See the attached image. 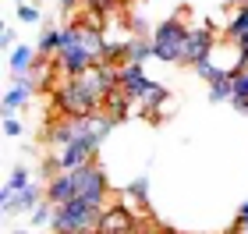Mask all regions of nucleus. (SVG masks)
Masks as SVG:
<instances>
[{
    "label": "nucleus",
    "instance_id": "obj_1",
    "mask_svg": "<svg viewBox=\"0 0 248 234\" xmlns=\"http://www.w3.org/2000/svg\"><path fill=\"white\" fill-rule=\"evenodd\" d=\"M99 220H103V206H93L85 199H71L64 206H53V220L50 231L53 234H82V231H96Z\"/></svg>",
    "mask_w": 248,
    "mask_h": 234
},
{
    "label": "nucleus",
    "instance_id": "obj_2",
    "mask_svg": "<svg viewBox=\"0 0 248 234\" xmlns=\"http://www.w3.org/2000/svg\"><path fill=\"white\" fill-rule=\"evenodd\" d=\"M53 107L61 110V117H93L103 103L85 89L82 78H64V85L53 93Z\"/></svg>",
    "mask_w": 248,
    "mask_h": 234
},
{
    "label": "nucleus",
    "instance_id": "obj_3",
    "mask_svg": "<svg viewBox=\"0 0 248 234\" xmlns=\"http://www.w3.org/2000/svg\"><path fill=\"white\" fill-rule=\"evenodd\" d=\"M185 39H188V29H185V21L181 15H174V18H167L160 29L153 32V57L156 61H170V64H181L185 61Z\"/></svg>",
    "mask_w": 248,
    "mask_h": 234
},
{
    "label": "nucleus",
    "instance_id": "obj_4",
    "mask_svg": "<svg viewBox=\"0 0 248 234\" xmlns=\"http://www.w3.org/2000/svg\"><path fill=\"white\" fill-rule=\"evenodd\" d=\"M71 177H75V195L78 199H85V203L107 209V174H103V167H99V160L75 167Z\"/></svg>",
    "mask_w": 248,
    "mask_h": 234
},
{
    "label": "nucleus",
    "instance_id": "obj_5",
    "mask_svg": "<svg viewBox=\"0 0 248 234\" xmlns=\"http://www.w3.org/2000/svg\"><path fill=\"white\" fill-rule=\"evenodd\" d=\"M82 82H85L89 93H93L99 103H103L110 93H117V89H121V68H117V64L99 61V64H93V68L82 75Z\"/></svg>",
    "mask_w": 248,
    "mask_h": 234
},
{
    "label": "nucleus",
    "instance_id": "obj_6",
    "mask_svg": "<svg viewBox=\"0 0 248 234\" xmlns=\"http://www.w3.org/2000/svg\"><path fill=\"white\" fill-rule=\"evenodd\" d=\"M57 64H61V75H67V78H82L89 68H93V64H99V57L85 47L82 39H78V43H71V47L57 50Z\"/></svg>",
    "mask_w": 248,
    "mask_h": 234
},
{
    "label": "nucleus",
    "instance_id": "obj_7",
    "mask_svg": "<svg viewBox=\"0 0 248 234\" xmlns=\"http://www.w3.org/2000/svg\"><path fill=\"white\" fill-rule=\"evenodd\" d=\"M96 156H99V139L93 131H85V135H78L75 142H67L61 149V167L64 171H75V167H82V163H93Z\"/></svg>",
    "mask_w": 248,
    "mask_h": 234
},
{
    "label": "nucleus",
    "instance_id": "obj_8",
    "mask_svg": "<svg viewBox=\"0 0 248 234\" xmlns=\"http://www.w3.org/2000/svg\"><path fill=\"white\" fill-rule=\"evenodd\" d=\"M96 231H110V234H142L139 231V217L131 213V206L114 203L110 209H103V220H99Z\"/></svg>",
    "mask_w": 248,
    "mask_h": 234
},
{
    "label": "nucleus",
    "instance_id": "obj_9",
    "mask_svg": "<svg viewBox=\"0 0 248 234\" xmlns=\"http://www.w3.org/2000/svg\"><path fill=\"white\" fill-rule=\"evenodd\" d=\"M209 50H213V29H209V25L188 29V39H185V61H181V64H191V68H195L199 61H209Z\"/></svg>",
    "mask_w": 248,
    "mask_h": 234
},
{
    "label": "nucleus",
    "instance_id": "obj_10",
    "mask_svg": "<svg viewBox=\"0 0 248 234\" xmlns=\"http://www.w3.org/2000/svg\"><path fill=\"white\" fill-rule=\"evenodd\" d=\"M121 89L135 99V103H145V99L153 96L156 82H149V78L142 75V64H124L121 68Z\"/></svg>",
    "mask_w": 248,
    "mask_h": 234
},
{
    "label": "nucleus",
    "instance_id": "obj_11",
    "mask_svg": "<svg viewBox=\"0 0 248 234\" xmlns=\"http://www.w3.org/2000/svg\"><path fill=\"white\" fill-rule=\"evenodd\" d=\"M71 199H75V177H71V171L53 174L46 181V203L50 206H64V203H71Z\"/></svg>",
    "mask_w": 248,
    "mask_h": 234
},
{
    "label": "nucleus",
    "instance_id": "obj_12",
    "mask_svg": "<svg viewBox=\"0 0 248 234\" xmlns=\"http://www.w3.org/2000/svg\"><path fill=\"white\" fill-rule=\"evenodd\" d=\"M36 64H39V50L36 47H15V50H11V75L29 78Z\"/></svg>",
    "mask_w": 248,
    "mask_h": 234
},
{
    "label": "nucleus",
    "instance_id": "obj_13",
    "mask_svg": "<svg viewBox=\"0 0 248 234\" xmlns=\"http://www.w3.org/2000/svg\"><path fill=\"white\" fill-rule=\"evenodd\" d=\"M131 103H135V99H131L128 93H124V89H117V93H110V96L103 99V107H99V110H103V114H107V117L117 125V121H124V117H128Z\"/></svg>",
    "mask_w": 248,
    "mask_h": 234
},
{
    "label": "nucleus",
    "instance_id": "obj_14",
    "mask_svg": "<svg viewBox=\"0 0 248 234\" xmlns=\"http://www.w3.org/2000/svg\"><path fill=\"white\" fill-rule=\"evenodd\" d=\"M145 57H153V39L149 36H131L124 47V64H142Z\"/></svg>",
    "mask_w": 248,
    "mask_h": 234
},
{
    "label": "nucleus",
    "instance_id": "obj_15",
    "mask_svg": "<svg viewBox=\"0 0 248 234\" xmlns=\"http://www.w3.org/2000/svg\"><path fill=\"white\" fill-rule=\"evenodd\" d=\"M32 89H36V85H32V78H21L18 85H11V89H7V93H4V110H7V114H11V110H18V107H25V103H29Z\"/></svg>",
    "mask_w": 248,
    "mask_h": 234
},
{
    "label": "nucleus",
    "instance_id": "obj_16",
    "mask_svg": "<svg viewBox=\"0 0 248 234\" xmlns=\"http://www.w3.org/2000/svg\"><path fill=\"white\" fill-rule=\"evenodd\" d=\"M227 39L238 43V47H248V4H241L238 11H234V18L227 25Z\"/></svg>",
    "mask_w": 248,
    "mask_h": 234
},
{
    "label": "nucleus",
    "instance_id": "obj_17",
    "mask_svg": "<svg viewBox=\"0 0 248 234\" xmlns=\"http://www.w3.org/2000/svg\"><path fill=\"white\" fill-rule=\"evenodd\" d=\"M53 71H61V64L57 61H50V57H39V64L32 68V85L36 89H53Z\"/></svg>",
    "mask_w": 248,
    "mask_h": 234
},
{
    "label": "nucleus",
    "instance_id": "obj_18",
    "mask_svg": "<svg viewBox=\"0 0 248 234\" xmlns=\"http://www.w3.org/2000/svg\"><path fill=\"white\" fill-rule=\"evenodd\" d=\"M39 206V188L36 185H29V188H21V192H15V199L4 206V213H25V209H36Z\"/></svg>",
    "mask_w": 248,
    "mask_h": 234
},
{
    "label": "nucleus",
    "instance_id": "obj_19",
    "mask_svg": "<svg viewBox=\"0 0 248 234\" xmlns=\"http://www.w3.org/2000/svg\"><path fill=\"white\" fill-rule=\"evenodd\" d=\"M209 99L213 103H223V99H234V75L227 71L223 78H217V82L209 85Z\"/></svg>",
    "mask_w": 248,
    "mask_h": 234
},
{
    "label": "nucleus",
    "instance_id": "obj_20",
    "mask_svg": "<svg viewBox=\"0 0 248 234\" xmlns=\"http://www.w3.org/2000/svg\"><path fill=\"white\" fill-rule=\"evenodd\" d=\"M36 50H39V57H50L53 50H61V29L50 25V29L39 36V47H36Z\"/></svg>",
    "mask_w": 248,
    "mask_h": 234
},
{
    "label": "nucleus",
    "instance_id": "obj_21",
    "mask_svg": "<svg viewBox=\"0 0 248 234\" xmlns=\"http://www.w3.org/2000/svg\"><path fill=\"white\" fill-rule=\"evenodd\" d=\"M195 75H199V78H206V82L213 85V82H217V78H223L227 71H223V68H217V64H213V61H199V64H195Z\"/></svg>",
    "mask_w": 248,
    "mask_h": 234
},
{
    "label": "nucleus",
    "instance_id": "obj_22",
    "mask_svg": "<svg viewBox=\"0 0 248 234\" xmlns=\"http://www.w3.org/2000/svg\"><path fill=\"white\" fill-rule=\"evenodd\" d=\"M7 185L15 188V192H21V188H29V185H32V177H29L25 167H15V171H11V177H7Z\"/></svg>",
    "mask_w": 248,
    "mask_h": 234
},
{
    "label": "nucleus",
    "instance_id": "obj_23",
    "mask_svg": "<svg viewBox=\"0 0 248 234\" xmlns=\"http://www.w3.org/2000/svg\"><path fill=\"white\" fill-rule=\"evenodd\" d=\"M50 220H53V206L50 203H39L36 209H32V224L43 227V224H50Z\"/></svg>",
    "mask_w": 248,
    "mask_h": 234
},
{
    "label": "nucleus",
    "instance_id": "obj_24",
    "mask_svg": "<svg viewBox=\"0 0 248 234\" xmlns=\"http://www.w3.org/2000/svg\"><path fill=\"white\" fill-rule=\"evenodd\" d=\"M145 192H149V181H145V177H139V181L128 185V195L139 199V206H145Z\"/></svg>",
    "mask_w": 248,
    "mask_h": 234
},
{
    "label": "nucleus",
    "instance_id": "obj_25",
    "mask_svg": "<svg viewBox=\"0 0 248 234\" xmlns=\"http://www.w3.org/2000/svg\"><path fill=\"white\" fill-rule=\"evenodd\" d=\"M234 75V96H245L248 99V68L245 71H231Z\"/></svg>",
    "mask_w": 248,
    "mask_h": 234
},
{
    "label": "nucleus",
    "instance_id": "obj_26",
    "mask_svg": "<svg viewBox=\"0 0 248 234\" xmlns=\"http://www.w3.org/2000/svg\"><path fill=\"white\" fill-rule=\"evenodd\" d=\"M124 4V0H85V7H93V11H103V15H107V11H117Z\"/></svg>",
    "mask_w": 248,
    "mask_h": 234
},
{
    "label": "nucleus",
    "instance_id": "obj_27",
    "mask_svg": "<svg viewBox=\"0 0 248 234\" xmlns=\"http://www.w3.org/2000/svg\"><path fill=\"white\" fill-rule=\"evenodd\" d=\"M4 135H11V139H15V135H21V121L7 117V121H4Z\"/></svg>",
    "mask_w": 248,
    "mask_h": 234
},
{
    "label": "nucleus",
    "instance_id": "obj_28",
    "mask_svg": "<svg viewBox=\"0 0 248 234\" xmlns=\"http://www.w3.org/2000/svg\"><path fill=\"white\" fill-rule=\"evenodd\" d=\"M18 18H21V21H39V11H36V7H25V4H21V7H18Z\"/></svg>",
    "mask_w": 248,
    "mask_h": 234
},
{
    "label": "nucleus",
    "instance_id": "obj_29",
    "mask_svg": "<svg viewBox=\"0 0 248 234\" xmlns=\"http://www.w3.org/2000/svg\"><path fill=\"white\" fill-rule=\"evenodd\" d=\"M248 68V47H241V53H238V64H234V71H245Z\"/></svg>",
    "mask_w": 248,
    "mask_h": 234
},
{
    "label": "nucleus",
    "instance_id": "obj_30",
    "mask_svg": "<svg viewBox=\"0 0 248 234\" xmlns=\"http://www.w3.org/2000/svg\"><path fill=\"white\" fill-rule=\"evenodd\" d=\"M231 103H234V110H238V114H248V99H245V96H234Z\"/></svg>",
    "mask_w": 248,
    "mask_h": 234
},
{
    "label": "nucleus",
    "instance_id": "obj_31",
    "mask_svg": "<svg viewBox=\"0 0 248 234\" xmlns=\"http://www.w3.org/2000/svg\"><path fill=\"white\" fill-rule=\"evenodd\" d=\"M234 220H238V224H248V203L238 206V217H234Z\"/></svg>",
    "mask_w": 248,
    "mask_h": 234
},
{
    "label": "nucleus",
    "instance_id": "obj_32",
    "mask_svg": "<svg viewBox=\"0 0 248 234\" xmlns=\"http://www.w3.org/2000/svg\"><path fill=\"white\" fill-rule=\"evenodd\" d=\"M227 234H248V224H238V220H234V227H231Z\"/></svg>",
    "mask_w": 248,
    "mask_h": 234
},
{
    "label": "nucleus",
    "instance_id": "obj_33",
    "mask_svg": "<svg viewBox=\"0 0 248 234\" xmlns=\"http://www.w3.org/2000/svg\"><path fill=\"white\" fill-rule=\"evenodd\" d=\"M0 43H4V47H11V43H15V32H11V29H4V36H0Z\"/></svg>",
    "mask_w": 248,
    "mask_h": 234
},
{
    "label": "nucleus",
    "instance_id": "obj_34",
    "mask_svg": "<svg viewBox=\"0 0 248 234\" xmlns=\"http://www.w3.org/2000/svg\"><path fill=\"white\" fill-rule=\"evenodd\" d=\"M61 7H64V11H75V7H78V0H61Z\"/></svg>",
    "mask_w": 248,
    "mask_h": 234
},
{
    "label": "nucleus",
    "instance_id": "obj_35",
    "mask_svg": "<svg viewBox=\"0 0 248 234\" xmlns=\"http://www.w3.org/2000/svg\"><path fill=\"white\" fill-rule=\"evenodd\" d=\"M156 234H181V231H174V227H163V231H156Z\"/></svg>",
    "mask_w": 248,
    "mask_h": 234
},
{
    "label": "nucleus",
    "instance_id": "obj_36",
    "mask_svg": "<svg viewBox=\"0 0 248 234\" xmlns=\"http://www.w3.org/2000/svg\"><path fill=\"white\" fill-rule=\"evenodd\" d=\"M96 234H110V231H96Z\"/></svg>",
    "mask_w": 248,
    "mask_h": 234
},
{
    "label": "nucleus",
    "instance_id": "obj_37",
    "mask_svg": "<svg viewBox=\"0 0 248 234\" xmlns=\"http://www.w3.org/2000/svg\"><path fill=\"white\" fill-rule=\"evenodd\" d=\"M82 234H96V231H82Z\"/></svg>",
    "mask_w": 248,
    "mask_h": 234
},
{
    "label": "nucleus",
    "instance_id": "obj_38",
    "mask_svg": "<svg viewBox=\"0 0 248 234\" xmlns=\"http://www.w3.org/2000/svg\"><path fill=\"white\" fill-rule=\"evenodd\" d=\"M18 234H25V231H18Z\"/></svg>",
    "mask_w": 248,
    "mask_h": 234
}]
</instances>
